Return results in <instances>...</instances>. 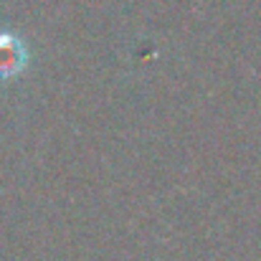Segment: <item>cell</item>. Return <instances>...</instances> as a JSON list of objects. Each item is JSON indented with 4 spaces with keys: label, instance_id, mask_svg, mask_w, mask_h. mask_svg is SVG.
<instances>
[{
    "label": "cell",
    "instance_id": "6da1fadb",
    "mask_svg": "<svg viewBox=\"0 0 261 261\" xmlns=\"http://www.w3.org/2000/svg\"><path fill=\"white\" fill-rule=\"evenodd\" d=\"M28 46L20 36L0 31V82L15 79L28 66Z\"/></svg>",
    "mask_w": 261,
    "mask_h": 261
}]
</instances>
